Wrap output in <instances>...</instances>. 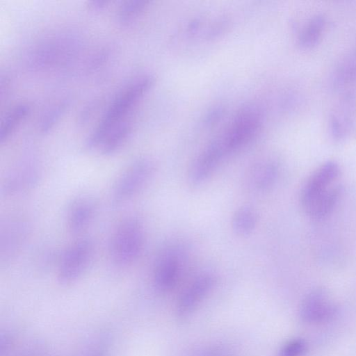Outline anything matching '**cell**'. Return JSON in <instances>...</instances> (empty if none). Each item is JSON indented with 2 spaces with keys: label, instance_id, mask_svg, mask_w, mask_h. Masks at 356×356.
<instances>
[{
  "label": "cell",
  "instance_id": "11",
  "mask_svg": "<svg viewBox=\"0 0 356 356\" xmlns=\"http://www.w3.org/2000/svg\"><path fill=\"white\" fill-rule=\"evenodd\" d=\"M97 211V204L93 197L81 195L70 204L66 214L68 231L79 234L86 229L93 221Z\"/></svg>",
  "mask_w": 356,
  "mask_h": 356
},
{
  "label": "cell",
  "instance_id": "19",
  "mask_svg": "<svg viewBox=\"0 0 356 356\" xmlns=\"http://www.w3.org/2000/svg\"><path fill=\"white\" fill-rule=\"evenodd\" d=\"M258 223V214L250 206L238 208L232 217V228L238 236H248L254 231Z\"/></svg>",
  "mask_w": 356,
  "mask_h": 356
},
{
  "label": "cell",
  "instance_id": "5",
  "mask_svg": "<svg viewBox=\"0 0 356 356\" xmlns=\"http://www.w3.org/2000/svg\"><path fill=\"white\" fill-rule=\"evenodd\" d=\"M261 123L258 109L243 108L236 116L226 132L220 137L227 155L245 146L257 134Z\"/></svg>",
  "mask_w": 356,
  "mask_h": 356
},
{
  "label": "cell",
  "instance_id": "16",
  "mask_svg": "<svg viewBox=\"0 0 356 356\" xmlns=\"http://www.w3.org/2000/svg\"><path fill=\"white\" fill-rule=\"evenodd\" d=\"M332 307L327 302L323 290L316 289L307 296L301 307V316L307 321H316L327 317Z\"/></svg>",
  "mask_w": 356,
  "mask_h": 356
},
{
  "label": "cell",
  "instance_id": "26",
  "mask_svg": "<svg viewBox=\"0 0 356 356\" xmlns=\"http://www.w3.org/2000/svg\"><path fill=\"white\" fill-rule=\"evenodd\" d=\"M195 356H232V354L227 348L216 346L202 350Z\"/></svg>",
  "mask_w": 356,
  "mask_h": 356
},
{
  "label": "cell",
  "instance_id": "17",
  "mask_svg": "<svg viewBox=\"0 0 356 356\" xmlns=\"http://www.w3.org/2000/svg\"><path fill=\"white\" fill-rule=\"evenodd\" d=\"M129 118L119 123L106 136L99 147L103 155L115 154L126 143L133 129V122Z\"/></svg>",
  "mask_w": 356,
  "mask_h": 356
},
{
  "label": "cell",
  "instance_id": "4",
  "mask_svg": "<svg viewBox=\"0 0 356 356\" xmlns=\"http://www.w3.org/2000/svg\"><path fill=\"white\" fill-rule=\"evenodd\" d=\"M94 243L88 238L73 242L60 257L57 268V280L62 285L77 282L86 273L94 255Z\"/></svg>",
  "mask_w": 356,
  "mask_h": 356
},
{
  "label": "cell",
  "instance_id": "15",
  "mask_svg": "<svg viewBox=\"0 0 356 356\" xmlns=\"http://www.w3.org/2000/svg\"><path fill=\"white\" fill-rule=\"evenodd\" d=\"M342 186L333 184L316 197L304 211L312 219L320 220L331 213L342 194Z\"/></svg>",
  "mask_w": 356,
  "mask_h": 356
},
{
  "label": "cell",
  "instance_id": "21",
  "mask_svg": "<svg viewBox=\"0 0 356 356\" xmlns=\"http://www.w3.org/2000/svg\"><path fill=\"white\" fill-rule=\"evenodd\" d=\"M325 18L318 15L309 19L299 36V44L305 48H310L318 43L325 28Z\"/></svg>",
  "mask_w": 356,
  "mask_h": 356
},
{
  "label": "cell",
  "instance_id": "18",
  "mask_svg": "<svg viewBox=\"0 0 356 356\" xmlns=\"http://www.w3.org/2000/svg\"><path fill=\"white\" fill-rule=\"evenodd\" d=\"M354 108V99L348 94L333 113L331 129L333 136L337 139L343 138L350 128Z\"/></svg>",
  "mask_w": 356,
  "mask_h": 356
},
{
  "label": "cell",
  "instance_id": "14",
  "mask_svg": "<svg viewBox=\"0 0 356 356\" xmlns=\"http://www.w3.org/2000/svg\"><path fill=\"white\" fill-rule=\"evenodd\" d=\"M27 225L21 219L6 223L1 234V258L7 261L18 252L27 236Z\"/></svg>",
  "mask_w": 356,
  "mask_h": 356
},
{
  "label": "cell",
  "instance_id": "28",
  "mask_svg": "<svg viewBox=\"0 0 356 356\" xmlns=\"http://www.w3.org/2000/svg\"><path fill=\"white\" fill-rule=\"evenodd\" d=\"M108 3V1H101V0H97V1H90L89 2V6L92 9V10H101L102 8H104L107 4Z\"/></svg>",
  "mask_w": 356,
  "mask_h": 356
},
{
  "label": "cell",
  "instance_id": "24",
  "mask_svg": "<svg viewBox=\"0 0 356 356\" xmlns=\"http://www.w3.org/2000/svg\"><path fill=\"white\" fill-rule=\"evenodd\" d=\"M106 339L107 337H97L83 348L79 356H111Z\"/></svg>",
  "mask_w": 356,
  "mask_h": 356
},
{
  "label": "cell",
  "instance_id": "22",
  "mask_svg": "<svg viewBox=\"0 0 356 356\" xmlns=\"http://www.w3.org/2000/svg\"><path fill=\"white\" fill-rule=\"evenodd\" d=\"M148 3L146 0H127L122 2L118 9V21L123 24L132 22L143 12Z\"/></svg>",
  "mask_w": 356,
  "mask_h": 356
},
{
  "label": "cell",
  "instance_id": "23",
  "mask_svg": "<svg viewBox=\"0 0 356 356\" xmlns=\"http://www.w3.org/2000/svg\"><path fill=\"white\" fill-rule=\"evenodd\" d=\"M68 103L66 100L54 104L42 118L40 124V131L45 134L49 131L65 112Z\"/></svg>",
  "mask_w": 356,
  "mask_h": 356
},
{
  "label": "cell",
  "instance_id": "3",
  "mask_svg": "<svg viewBox=\"0 0 356 356\" xmlns=\"http://www.w3.org/2000/svg\"><path fill=\"white\" fill-rule=\"evenodd\" d=\"M156 168L152 160L140 158L130 163L115 179L111 198L113 205L124 204L140 193L151 180Z\"/></svg>",
  "mask_w": 356,
  "mask_h": 356
},
{
  "label": "cell",
  "instance_id": "7",
  "mask_svg": "<svg viewBox=\"0 0 356 356\" xmlns=\"http://www.w3.org/2000/svg\"><path fill=\"white\" fill-rule=\"evenodd\" d=\"M183 253L179 248L168 246L158 255L153 269L154 289L161 293L171 291L179 278Z\"/></svg>",
  "mask_w": 356,
  "mask_h": 356
},
{
  "label": "cell",
  "instance_id": "6",
  "mask_svg": "<svg viewBox=\"0 0 356 356\" xmlns=\"http://www.w3.org/2000/svg\"><path fill=\"white\" fill-rule=\"evenodd\" d=\"M0 356H56L44 339L6 330L0 335Z\"/></svg>",
  "mask_w": 356,
  "mask_h": 356
},
{
  "label": "cell",
  "instance_id": "25",
  "mask_svg": "<svg viewBox=\"0 0 356 356\" xmlns=\"http://www.w3.org/2000/svg\"><path fill=\"white\" fill-rule=\"evenodd\" d=\"M305 349L301 339H293L286 343L281 349L279 356H300Z\"/></svg>",
  "mask_w": 356,
  "mask_h": 356
},
{
  "label": "cell",
  "instance_id": "2",
  "mask_svg": "<svg viewBox=\"0 0 356 356\" xmlns=\"http://www.w3.org/2000/svg\"><path fill=\"white\" fill-rule=\"evenodd\" d=\"M145 229L136 216H127L115 227L110 242L113 262L120 267L131 265L140 257L145 244Z\"/></svg>",
  "mask_w": 356,
  "mask_h": 356
},
{
  "label": "cell",
  "instance_id": "9",
  "mask_svg": "<svg viewBox=\"0 0 356 356\" xmlns=\"http://www.w3.org/2000/svg\"><path fill=\"white\" fill-rule=\"evenodd\" d=\"M339 174V165L333 161H327L318 168L307 180L302 190L300 202L303 209L333 185Z\"/></svg>",
  "mask_w": 356,
  "mask_h": 356
},
{
  "label": "cell",
  "instance_id": "20",
  "mask_svg": "<svg viewBox=\"0 0 356 356\" xmlns=\"http://www.w3.org/2000/svg\"><path fill=\"white\" fill-rule=\"evenodd\" d=\"M29 112L26 104H19L13 107L3 118L0 129V143L6 142L24 120Z\"/></svg>",
  "mask_w": 356,
  "mask_h": 356
},
{
  "label": "cell",
  "instance_id": "13",
  "mask_svg": "<svg viewBox=\"0 0 356 356\" xmlns=\"http://www.w3.org/2000/svg\"><path fill=\"white\" fill-rule=\"evenodd\" d=\"M279 175V166L273 160L266 159L255 163L247 172L245 186L254 193H264L275 184Z\"/></svg>",
  "mask_w": 356,
  "mask_h": 356
},
{
  "label": "cell",
  "instance_id": "8",
  "mask_svg": "<svg viewBox=\"0 0 356 356\" xmlns=\"http://www.w3.org/2000/svg\"><path fill=\"white\" fill-rule=\"evenodd\" d=\"M227 156L219 138L211 142L192 163L187 173L188 184L192 187L203 185Z\"/></svg>",
  "mask_w": 356,
  "mask_h": 356
},
{
  "label": "cell",
  "instance_id": "1",
  "mask_svg": "<svg viewBox=\"0 0 356 356\" xmlns=\"http://www.w3.org/2000/svg\"><path fill=\"white\" fill-rule=\"evenodd\" d=\"M154 83V76L145 75L122 88L114 97L95 128L87 137L84 148L87 150L99 149L108 134L119 123L129 118L134 108Z\"/></svg>",
  "mask_w": 356,
  "mask_h": 356
},
{
  "label": "cell",
  "instance_id": "10",
  "mask_svg": "<svg viewBox=\"0 0 356 356\" xmlns=\"http://www.w3.org/2000/svg\"><path fill=\"white\" fill-rule=\"evenodd\" d=\"M216 282V276L211 273H204L183 291L177 305V314L186 318L191 314L199 304L209 293Z\"/></svg>",
  "mask_w": 356,
  "mask_h": 356
},
{
  "label": "cell",
  "instance_id": "27",
  "mask_svg": "<svg viewBox=\"0 0 356 356\" xmlns=\"http://www.w3.org/2000/svg\"><path fill=\"white\" fill-rule=\"evenodd\" d=\"M223 114L222 108H216L208 113L205 118V123L209 124L217 122Z\"/></svg>",
  "mask_w": 356,
  "mask_h": 356
},
{
  "label": "cell",
  "instance_id": "12",
  "mask_svg": "<svg viewBox=\"0 0 356 356\" xmlns=\"http://www.w3.org/2000/svg\"><path fill=\"white\" fill-rule=\"evenodd\" d=\"M41 172L36 165H22L8 173L2 186V193L13 196L33 188L38 182Z\"/></svg>",
  "mask_w": 356,
  "mask_h": 356
}]
</instances>
